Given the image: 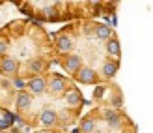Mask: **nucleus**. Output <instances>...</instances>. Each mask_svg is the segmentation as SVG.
I'll return each instance as SVG.
<instances>
[{
  "label": "nucleus",
  "instance_id": "obj_2",
  "mask_svg": "<svg viewBox=\"0 0 153 133\" xmlns=\"http://www.w3.org/2000/svg\"><path fill=\"white\" fill-rule=\"evenodd\" d=\"M11 58L28 81L49 71L54 56L52 40L34 21H15L0 30V58Z\"/></svg>",
  "mask_w": 153,
  "mask_h": 133
},
{
  "label": "nucleus",
  "instance_id": "obj_3",
  "mask_svg": "<svg viewBox=\"0 0 153 133\" xmlns=\"http://www.w3.org/2000/svg\"><path fill=\"white\" fill-rule=\"evenodd\" d=\"M19 10L28 13L45 23L65 21L71 17H86V15H101L103 10H116V4L105 2H58V0H47V2H21Z\"/></svg>",
  "mask_w": 153,
  "mask_h": 133
},
{
  "label": "nucleus",
  "instance_id": "obj_1",
  "mask_svg": "<svg viewBox=\"0 0 153 133\" xmlns=\"http://www.w3.org/2000/svg\"><path fill=\"white\" fill-rule=\"evenodd\" d=\"M64 28L73 41L71 51L56 58L64 71L79 84H108L121 66V45L114 28L90 19L71 23Z\"/></svg>",
  "mask_w": 153,
  "mask_h": 133
},
{
  "label": "nucleus",
  "instance_id": "obj_4",
  "mask_svg": "<svg viewBox=\"0 0 153 133\" xmlns=\"http://www.w3.org/2000/svg\"><path fill=\"white\" fill-rule=\"evenodd\" d=\"M79 133H138L136 124L123 109L95 107L80 118Z\"/></svg>",
  "mask_w": 153,
  "mask_h": 133
}]
</instances>
